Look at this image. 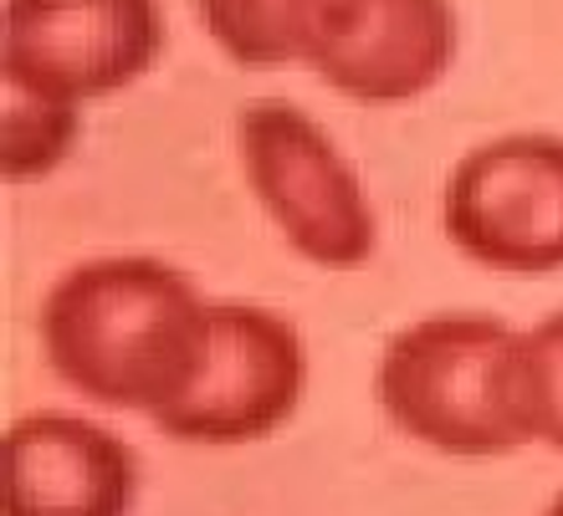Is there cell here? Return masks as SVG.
<instances>
[{
  "label": "cell",
  "instance_id": "cell-1",
  "mask_svg": "<svg viewBox=\"0 0 563 516\" xmlns=\"http://www.w3.org/2000/svg\"><path fill=\"white\" fill-rule=\"evenodd\" d=\"M210 307L159 256H88L46 287L36 307L46 369L103 410H169L210 348Z\"/></svg>",
  "mask_w": 563,
  "mask_h": 516
},
{
  "label": "cell",
  "instance_id": "cell-2",
  "mask_svg": "<svg viewBox=\"0 0 563 516\" xmlns=\"http://www.w3.org/2000/svg\"><path fill=\"white\" fill-rule=\"evenodd\" d=\"M522 327L492 312H430L389 333L374 363V399L410 440L461 460L512 456L528 440L518 384Z\"/></svg>",
  "mask_w": 563,
  "mask_h": 516
},
{
  "label": "cell",
  "instance_id": "cell-3",
  "mask_svg": "<svg viewBox=\"0 0 563 516\" xmlns=\"http://www.w3.org/2000/svg\"><path fill=\"white\" fill-rule=\"evenodd\" d=\"M236 159L246 190L277 236L318 271H358L379 251V215L328 128L297 103H246L236 113Z\"/></svg>",
  "mask_w": 563,
  "mask_h": 516
},
{
  "label": "cell",
  "instance_id": "cell-4",
  "mask_svg": "<svg viewBox=\"0 0 563 516\" xmlns=\"http://www.w3.org/2000/svg\"><path fill=\"white\" fill-rule=\"evenodd\" d=\"M441 225L482 271H563V133H497L466 148L445 175Z\"/></svg>",
  "mask_w": 563,
  "mask_h": 516
},
{
  "label": "cell",
  "instance_id": "cell-5",
  "mask_svg": "<svg viewBox=\"0 0 563 516\" xmlns=\"http://www.w3.org/2000/svg\"><path fill=\"white\" fill-rule=\"evenodd\" d=\"M308 394V348L267 302L216 296L210 348L195 384L148 425L185 445H252L277 435Z\"/></svg>",
  "mask_w": 563,
  "mask_h": 516
},
{
  "label": "cell",
  "instance_id": "cell-6",
  "mask_svg": "<svg viewBox=\"0 0 563 516\" xmlns=\"http://www.w3.org/2000/svg\"><path fill=\"white\" fill-rule=\"evenodd\" d=\"M159 52V0H5L0 15V77L73 103L139 82Z\"/></svg>",
  "mask_w": 563,
  "mask_h": 516
},
{
  "label": "cell",
  "instance_id": "cell-7",
  "mask_svg": "<svg viewBox=\"0 0 563 516\" xmlns=\"http://www.w3.org/2000/svg\"><path fill=\"white\" fill-rule=\"evenodd\" d=\"M456 61L451 0H339L308 67L364 108L426 98Z\"/></svg>",
  "mask_w": 563,
  "mask_h": 516
},
{
  "label": "cell",
  "instance_id": "cell-8",
  "mask_svg": "<svg viewBox=\"0 0 563 516\" xmlns=\"http://www.w3.org/2000/svg\"><path fill=\"white\" fill-rule=\"evenodd\" d=\"M139 456L98 419L21 414L5 435V516H134Z\"/></svg>",
  "mask_w": 563,
  "mask_h": 516
},
{
  "label": "cell",
  "instance_id": "cell-9",
  "mask_svg": "<svg viewBox=\"0 0 563 516\" xmlns=\"http://www.w3.org/2000/svg\"><path fill=\"white\" fill-rule=\"evenodd\" d=\"M339 0H200L210 42L241 67H308Z\"/></svg>",
  "mask_w": 563,
  "mask_h": 516
},
{
  "label": "cell",
  "instance_id": "cell-10",
  "mask_svg": "<svg viewBox=\"0 0 563 516\" xmlns=\"http://www.w3.org/2000/svg\"><path fill=\"white\" fill-rule=\"evenodd\" d=\"M82 133V103L0 77V175L11 184L57 175Z\"/></svg>",
  "mask_w": 563,
  "mask_h": 516
},
{
  "label": "cell",
  "instance_id": "cell-11",
  "mask_svg": "<svg viewBox=\"0 0 563 516\" xmlns=\"http://www.w3.org/2000/svg\"><path fill=\"white\" fill-rule=\"evenodd\" d=\"M518 384H522V425L528 440L549 445L563 456V307L522 327L518 354Z\"/></svg>",
  "mask_w": 563,
  "mask_h": 516
},
{
  "label": "cell",
  "instance_id": "cell-12",
  "mask_svg": "<svg viewBox=\"0 0 563 516\" xmlns=\"http://www.w3.org/2000/svg\"><path fill=\"white\" fill-rule=\"evenodd\" d=\"M543 516H563V491H559V496H553L549 506H543Z\"/></svg>",
  "mask_w": 563,
  "mask_h": 516
}]
</instances>
